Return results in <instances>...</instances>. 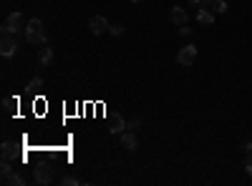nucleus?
I'll use <instances>...</instances> for the list:
<instances>
[{
  "label": "nucleus",
  "mask_w": 252,
  "mask_h": 186,
  "mask_svg": "<svg viewBox=\"0 0 252 186\" xmlns=\"http://www.w3.org/2000/svg\"><path fill=\"white\" fill-rule=\"evenodd\" d=\"M23 33H26V40H28L31 46H35V48L48 43V35H46V28H43V20H40V18L28 20V26H26Z\"/></svg>",
  "instance_id": "nucleus-1"
},
{
  "label": "nucleus",
  "mask_w": 252,
  "mask_h": 186,
  "mask_svg": "<svg viewBox=\"0 0 252 186\" xmlns=\"http://www.w3.org/2000/svg\"><path fill=\"white\" fill-rule=\"evenodd\" d=\"M197 20H199L202 26H212L215 23V15H212V10H209V8H199L197 10Z\"/></svg>",
  "instance_id": "nucleus-12"
},
{
  "label": "nucleus",
  "mask_w": 252,
  "mask_h": 186,
  "mask_svg": "<svg viewBox=\"0 0 252 186\" xmlns=\"http://www.w3.org/2000/svg\"><path fill=\"white\" fill-rule=\"evenodd\" d=\"M131 3H141V0H131Z\"/></svg>",
  "instance_id": "nucleus-25"
},
{
  "label": "nucleus",
  "mask_w": 252,
  "mask_h": 186,
  "mask_svg": "<svg viewBox=\"0 0 252 186\" xmlns=\"http://www.w3.org/2000/svg\"><path fill=\"white\" fill-rule=\"evenodd\" d=\"M35 184H40V186L51 184V169L48 166H38L35 169Z\"/></svg>",
  "instance_id": "nucleus-10"
},
{
  "label": "nucleus",
  "mask_w": 252,
  "mask_h": 186,
  "mask_svg": "<svg viewBox=\"0 0 252 186\" xmlns=\"http://www.w3.org/2000/svg\"><path fill=\"white\" fill-rule=\"evenodd\" d=\"M15 154H18V146L13 141H3V149H0V156H3L5 161H13L15 159Z\"/></svg>",
  "instance_id": "nucleus-9"
},
{
  "label": "nucleus",
  "mask_w": 252,
  "mask_h": 186,
  "mask_svg": "<svg viewBox=\"0 0 252 186\" xmlns=\"http://www.w3.org/2000/svg\"><path fill=\"white\" fill-rule=\"evenodd\" d=\"M121 146H124L126 151H136V149H139L136 133H134V131H124V133H121Z\"/></svg>",
  "instance_id": "nucleus-6"
},
{
  "label": "nucleus",
  "mask_w": 252,
  "mask_h": 186,
  "mask_svg": "<svg viewBox=\"0 0 252 186\" xmlns=\"http://www.w3.org/2000/svg\"><path fill=\"white\" fill-rule=\"evenodd\" d=\"M194 60H197V46H184V48H179V53H177V63H179L182 68L194 66Z\"/></svg>",
  "instance_id": "nucleus-3"
},
{
  "label": "nucleus",
  "mask_w": 252,
  "mask_h": 186,
  "mask_svg": "<svg viewBox=\"0 0 252 186\" xmlns=\"http://www.w3.org/2000/svg\"><path fill=\"white\" fill-rule=\"evenodd\" d=\"M3 106H5L8 111H15V108H18V98H10V96H5V98H3Z\"/></svg>",
  "instance_id": "nucleus-15"
},
{
  "label": "nucleus",
  "mask_w": 252,
  "mask_h": 186,
  "mask_svg": "<svg viewBox=\"0 0 252 186\" xmlns=\"http://www.w3.org/2000/svg\"><path fill=\"white\" fill-rule=\"evenodd\" d=\"M3 184H13V186H23V184H26V179L20 176V174H10V176H5V179H3Z\"/></svg>",
  "instance_id": "nucleus-13"
},
{
  "label": "nucleus",
  "mask_w": 252,
  "mask_h": 186,
  "mask_svg": "<svg viewBox=\"0 0 252 186\" xmlns=\"http://www.w3.org/2000/svg\"><path fill=\"white\" fill-rule=\"evenodd\" d=\"M38 60H40V66H51V63H53V48H48V46H40Z\"/></svg>",
  "instance_id": "nucleus-11"
},
{
  "label": "nucleus",
  "mask_w": 252,
  "mask_h": 186,
  "mask_svg": "<svg viewBox=\"0 0 252 186\" xmlns=\"http://www.w3.org/2000/svg\"><path fill=\"white\" fill-rule=\"evenodd\" d=\"M109 131H111L114 136H116V133H124V131H126V121H124V116H121V113H114V116H111Z\"/></svg>",
  "instance_id": "nucleus-8"
},
{
  "label": "nucleus",
  "mask_w": 252,
  "mask_h": 186,
  "mask_svg": "<svg viewBox=\"0 0 252 186\" xmlns=\"http://www.w3.org/2000/svg\"><path fill=\"white\" fill-rule=\"evenodd\" d=\"M40 86H43V78H38V76H35V78L31 80V83H28V91H38Z\"/></svg>",
  "instance_id": "nucleus-17"
},
{
  "label": "nucleus",
  "mask_w": 252,
  "mask_h": 186,
  "mask_svg": "<svg viewBox=\"0 0 252 186\" xmlns=\"http://www.w3.org/2000/svg\"><path fill=\"white\" fill-rule=\"evenodd\" d=\"M111 26H109V20L103 18V15H94L91 20H89V30L94 33V35H101V33H106Z\"/></svg>",
  "instance_id": "nucleus-5"
},
{
  "label": "nucleus",
  "mask_w": 252,
  "mask_h": 186,
  "mask_svg": "<svg viewBox=\"0 0 252 186\" xmlns=\"http://www.w3.org/2000/svg\"><path fill=\"white\" fill-rule=\"evenodd\" d=\"M61 184H63V186H76V184H78V179H76V176H63V179H61Z\"/></svg>",
  "instance_id": "nucleus-20"
},
{
  "label": "nucleus",
  "mask_w": 252,
  "mask_h": 186,
  "mask_svg": "<svg viewBox=\"0 0 252 186\" xmlns=\"http://www.w3.org/2000/svg\"><path fill=\"white\" fill-rule=\"evenodd\" d=\"M245 169H247V174L252 176V151L245 154Z\"/></svg>",
  "instance_id": "nucleus-18"
},
{
  "label": "nucleus",
  "mask_w": 252,
  "mask_h": 186,
  "mask_svg": "<svg viewBox=\"0 0 252 186\" xmlns=\"http://www.w3.org/2000/svg\"><path fill=\"white\" fill-rule=\"evenodd\" d=\"M0 174H3V179L13 174V169H10V161H5V159H3V163H0Z\"/></svg>",
  "instance_id": "nucleus-16"
},
{
  "label": "nucleus",
  "mask_w": 252,
  "mask_h": 186,
  "mask_svg": "<svg viewBox=\"0 0 252 186\" xmlns=\"http://www.w3.org/2000/svg\"><path fill=\"white\" fill-rule=\"evenodd\" d=\"M15 51H18V33H10L8 28H0V53H3V58L15 55Z\"/></svg>",
  "instance_id": "nucleus-2"
},
{
  "label": "nucleus",
  "mask_w": 252,
  "mask_h": 186,
  "mask_svg": "<svg viewBox=\"0 0 252 186\" xmlns=\"http://www.w3.org/2000/svg\"><path fill=\"white\" fill-rule=\"evenodd\" d=\"M26 18L20 15V13H10L8 18H5V23H3V28H8L10 33H20V30H26Z\"/></svg>",
  "instance_id": "nucleus-4"
},
{
  "label": "nucleus",
  "mask_w": 252,
  "mask_h": 186,
  "mask_svg": "<svg viewBox=\"0 0 252 186\" xmlns=\"http://www.w3.org/2000/svg\"><path fill=\"white\" fill-rule=\"evenodd\" d=\"M179 35H182V38H189V35H192V28H187V26H179Z\"/></svg>",
  "instance_id": "nucleus-22"
},
{
  "label": "nucleus",
  "mask_w": 252,
  "mask_h": 186,
  "mask_svg": "<svg viewBox=\"0 0 252 186\" xmlns=\"http://www.w3.org/2000/svg\"><path fill=\"white\" fill-rule=\"evenodd\" d=\"M209 5H212V10H217L220 15H222V13H227V8H229V5L224 3V0H215V3H209Z\"/></svg>",
  "instance_id": "nucleus-14"
},
{
  "label": "nucleus",
  "mask_w": 252,
  "mask_h": 186,
  "mask_svg": "<svg viewBox=\"0 0 252 186\" xmlns=\"http://www.w3.org/2000/svg\"><path fill=\"white\" fill-rule=\"evenodd\" d=\"M169 20H172L174 26H187V20H189V15H187V10H184V8L174 5V8L169 10Z\"/></svg>",
  "instance_id": "nucleus-7"
},
{
  "label": "nucleus",
  "mask_w": 252,
  "mask_h": 186,
  "mask_svg": "<svg viewBox=\"0 0 252 186\" xmlns=\"http://www.w3.org/2000/svg\"><path fill=\"white\" fill-rule=\"evenodd\" d=\"M242 151H245V154L252 151V141H245V143H242Z\"/></svg>",
  "instance_id": "nucleus-24"
},
{
  "label": "nucleus",
  "mask_w": 252,
  "mask_h": 186,
  "mask_svg": "<svg viewBox=\"0 0 252 186\" xmlns=\"http://www.w3.org/2000/svg\"><path fill=\"white\" fill-rule=\"evenodd\" d=\"M109 33H111V35H121V33H124V26H111Z\"/></svg>",
  "instance_id": "nucleus-23"
},
{
  "label": "nucleus",
  "mask_w": 252,
  "mask_h": 186,
  "mask_svg": "<svg viewBox=\"0 0 252 186\" xmlns=\"http://www.w3.org/2000/svg\"><path fill=\"white\" fill-rule=\"evenodd\" d=\"M209 3L212 0H189V5H194V8H209Z\"/></svg>",
  "instance_id": "nucleus-19"
},
{
  "label": "nucleus",
  "mask_w": 252,
  "mask_h": 186,
  "mask_svg": "<svg viewBox=\"0 0 252 186\" xmlns=\"http://www.w3.org/2000/svg\"><path fill=\"white\" fill-rule=\"evenodd\" d=\"M126 129H131V131H139V129H141V121H139V118L129 121V123H126Z\"/></svg>",
  "instance_id": "nucleus-21"
}]
</instances>
